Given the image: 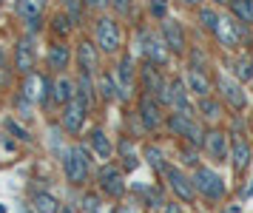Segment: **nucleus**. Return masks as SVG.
<instances>
[{
    "instance_id": "nucleus-1",
    "label": "nucleus",
    "mask_w": 253,
    "mask_h": 213,
    "mask_svg": "<svg viewBox=\"0 0 253 213\" xmlns=\"http://www.w3.org/2000/svg\"><path fill=\"white\" fill-rule=\"evenodd\" d=\"M91 151L83 145V142H77V145H71L63 151V170H66V179L71 182V185H85L88 182V173H91Z\"/></svg>"
},
{
    "instance_id": "nucleus-2",
    "label": "nucleus",
    "mask_w": 253,
    "mask_h": 213,
    "mask_svg": "<svg viewBox=\"0 0 253 213\" xmlns=\"http://www.w3.org/2000/svg\"><path fill=\"white\" fill-rule=\"evenodd\" d=\"M165 128H168L171 136H179L182 142H191V145H196V148H202L205 134H208L196 117H188V114H179V111H173V114L165 117Z\"/></svg>"
},
{
    "instance_id": "nucleus-3",
    "label": "nucleus",
    "mask_w": 253,
    "mask_h": 213,
    "mask_svg": "<svg viewBox=\"0 0 253 213\" xmlns=\"http://www.w3.org/2000/svg\"><path fill=\"white\" fill-rule=\"evenodd\" d=\"M94 43L100 48V54H120L123 51V43H126L120 20L108 17V14L100 17V20L94 23Z\"/></svg>"
},
{
    "instance_id": "nucleus-4",
    "label": "nucleus",
    "mask_w": 253,
    "mask_h": 213,
    "mask_svg": "<svg viewBox=\"0 0 253 213\" xmlns=\"http://www.w3.org/2000/svg\"><path fill=\"white\" fill-rule=\"evenodd\" d=\"M191 179H194L196 196H202V199L222 202V199L228 196V185H225V179H222V176H219L213 168H208V165H199V168H194Z\"/></svg>"
},
{
    "instance_id": "nucleus-5",
    "label": "nucleus",
    "mask_w": 253,
    "mask_h": 213,
    "mask_svg": "<svg viewBox=\"0 0 253 213\" xmlns=\"http://www.w3.org/2000/svg\"><path fill=\"white\" fill-rule=\"evenodd\" d=\"M165 185H168V191L179 199V202H194L196 199V188H194V179L188 176L182 170V165H168L165 168Z\"/></svg>"
},
{
    "instance_id": "nucleus-6",
    "label": "nucleus",
    "mask_w": 253,
    "mask_h": 213,
    "mask_svg": "<svg viewBox=\"0 0 253 213\" xmlns=\"http://www.w3.org/2000/svg\"><path fill=\"white\" fill-rule=\"evenodd\" d=\"M216 91H219V97H222V102H225L228 108H233L236 114L248 108V91H245V85H242L236 77L222 74V77L216 80Z\"/></svg>"
},
{
    "instance_id": "nucleus-7",
    "label": "nucleus",
    "mask_w": 253,
    "mask_h": 213,
    "mask_svg": "<svg viewBox=\"0 0 253 213\" xmlns=\"http://www.w3.org/2000/svg\"><path fill=\"white\" fill-rule=\"evenodd\" d=\"M85 117H88V105L74 97L71 102H66V105L60 108V128H63L66 134L77 136V134H83V128H85Z\"/></svg>"
},
{
    "instance_id": "nucleus-8",
    "label": "nucleus",
    "mask_w": 253,
    "mask_h": 213,
    "mask_svg": "<svg viewBox=\"0 0 253 213\" xmlns=\"http://www.w3.org/2000/svg\"><path fill=\"white\" fill-rule=\"evenodd\" d=\"M245 32H248V26L239 23L233 14H230V17L228 14H219V23H216V29H213V37L219 40L222 48H236V45L242 43Z\"/></svg>"
},
{
    "instance_id": "nucleus-9",
    "label": "nucleus",
    "mask_w": 253,
    "mask_h": 213,
    "mask_svg": "<svg viewBox=\"0 0 253 213\" xmlns=\"http://www.w3.org/2000/svg\"><path fill=\"white\" fill-rule=\"evenodd\" d=\"M20 97L29 102H40V105H46V100L51 97V80L46 74H40V71H32V74H26L23 85H20Z\"/></svg>"
},
{
    "instance_id": "nucleus-10",
    "label": "nucleus",
    "mask_w": 253,
    "mask_h": 213,
    "mask_svg": "<svg viewBox=\"0 0 253 213\" xmlns=\"http://www.w3.org/2000/svg\"><path fill=\"white\" fill-rule=\"evenodd\" d=\"M162 108H165V105H162L157 97H151V94H142V97H139V114L137 117H139V123H142V128H145L148 134H154L157 128L165 125V114H162Z\"/></svg>"
},
{
    "instance_id": "nucleus-11",
    "label": "nucleus",
    "mask_w": 253,
    "mask_h": 213,
    "mask_svg": "<svg viewBox=\"0 0 253 213\" xmlns=\"http://www.w3.org/2000/svg\"><path fill=\"white\" fill-rule=\"evenodd\" d=\"M97 185H100V191L108 196V199H123V193H126V179H123V168H117L111 162H105L100 173H97Z\"/></svg>"
},
{
    "instance_id": "nucleus-12",
    "label": "nucleus",
    "mask_w": 253,
    "mask_h": 213,
    "mask_svg": "<svg viewBox=\"0 0 253 213\" xmlns=\"http://www.w3.org/2000/svg\"><path fill=\"white\" fill-rule=\"evenodd\" d=\"M202 148H205V154L213 162H228L230 159V136L222 131V128H211L205 134V142H202Z\"/></svg>"
},
{
    "instance_id": "nucleus-13",
    "label": "nucleus",
    "mask_w": 253,
    "mask_h": 213,
    "mask_svg": "<svg viewBox=\"0 0 253 213\" xmlns=\"http://www.w3.org/2000/svg\"><path fill=\"white\" fill-rule=\"evenodd\" d=\"M114 77H117V85H120V94H123V102L131 100L134 94V80H137V71H134V54H123L120 63L114 68Z\"/></svg>"
},
{
    "instance_id": "nucleus-14",
    "label": "nucleus",
    "mask_w": 253,
    "mask_h": 213,
    "mask_svg": "<svg viewBox=\"0 0 253 213\" xmlns=\"http://www.w3.org/2000/svg\"><path fill=\"white\" fill-rule=\"evenodd\" d=\"M251 162H253V151H251V142L245 139V134H239V131L230 134V165H233V170L242 176Z\"/></svg>"
},
{
    "instance_id": "nucleus-15",
    "label": "nucleus",
    "mask_w": 253,
    "mask_h": 213,
    "mask_svg": "<svg viewBox=\"0 0 253 213\" xmlns=\"http://www.w3.org/2000/svg\"><path fill=\"white\" fill-rule=\"evenodd\" d=\"M46 3L48 0H17V14L20 20L26 23V32L29 34H37L40 29V20H43V11H46Z\"/></svg>"
},
{
    "instance_id": "nucleus-16",
    "label": "nucleus",
    "mask_w": 253,
    "mask_h": 213,
    "mask_svg": "<svg viewBox=\"0 0 253 213\" xmlns=\"http://www.w3.org/2000/svg\"><path fill=\"white\" fill-rule=\"evenodd\" d=\"M74 60H77L80 74H97L100 71V48H97V43L94 40H80L77 51H74Z\"/></svg>"
},
{
    "instance_id": "nucleus-17",
    "label": "nucleus",
    "mask_w": 253,
    "mask_h": 213,
    "mask_svg": "<svg viewBox=\"0 0 253 213\" xmlns=\"http://www.w3.org/2000/svg\"><path fill=\"white\" fill-rule=\"evenodd\" d=\"M160 34H162V40H165V45L171 48V54H185V51H188V43H185L182 26L173 20V17H165V20H160Z\"/></svg>"
},
{
    "instance_id": "nucleus-18",
    "label": "nucleus",
    "mask_w": 253,
    "mask_h": 213,
    "mask_svg": "<svg viewBox=\"0 0 253 213\" xmlns=\"http://www.w3.org/2000/svg\"><path fill=\"white\" fill-rule=\"evenodd\" d=\"M162 88H165V80H162L160 74V66H154V63H142V68H139V91L142 94H151V97H157L160 100Z\"/></svg>"
},
{
    "instance_id": "nucleus-19",
    "label": "nucleus",
    "mask_w": 253,
    "mask_h": 213,
    "mask_svg": "<svg viewBox=\"0 0 253 213\" xmlns=\"http://www.w3.org/2000/svg\"><path fill=\"white\" fill-rule=\"evenodd\" d=\"M185 85H188V91L194 94V97H211V91H213V83H211V77L205 74V68H191L188 66V71H185Z\"/></svg>"
},
{
    "instance_id": "nucleus-20",
    "label": "nucleus",
    "mask_w": 253,
    "mask_h": 213,
    "mask_svg": "<svg viewBox=\"0 0 253 213\" xmlns=\"http://www.w3.org/2000/svg\"><path fill=\"white\" fill-rule=\"evenodd\" d=\"M77 97V85H74V80L66 77V74H54V80H51V102L54 105H66V102H71Z\"/></svg>"
},
{
    "instance_id": "nucleus-21",
    "label": "nucleus",
    "mask_w": 253,
    "mask_h": 213,
    "mask_svg": "<svg viewBox=\"0 0 253 213\" xmlns=\"http://www.w3.org/2000/svg\"><path fill=\"white\" fill-rule=\"evenodd\" d=\"M35 66H37V51L32 40H17V45H14V68L20 74H32Z\"/></svg>"
},
{
    "instance_id": "nucleus-22",
    "label": "nucleus",
    "mask_w": 253,
    "mask_h": 213,
    "mask_svg": "<svg viewBox=\"0 0 253 213\" xmlns=\"http://www.w3.org/2000/svg\"><path fill=\"white\" fill-rule=\"evenodd\" d=\"M46 63H48V71H51V74H66V68H69V63H71V48L66 43H54L48 48Z\"/></svg>"
},
{
    "instance_id": "nucleus-23",
    "label": "nucleus",
    "mask_w": 253,
    "mask_h": 213,
    "mask_svg": "<svg viewBox=\"0 0 253 213\" xmlns=\"http://www.w3.org/2000/svg\"><path fill=\"white\" fill-rule=\"evenodd\" d=\"M88 151L100 159H111V154H114L111 136L105 134L103 128H91V131H88Z\"/></svg>"
},
{
    "instance_id": "nucleus-24",
    "label": "nucleus",
    "mask_w": 253,
    "mask_h": 213,
    "mask_svg": "<svg viewBox=\"0 0 253 213\" xmlns=\"http://www.w3.org/2000/svg\"><path fill=\"white\" fill-rule=\"evenodd\" d=\"M228 71H230V77H236L245 85V83H251L253 80V54H239V57H233L228 63Z\"/></svg>"
},
{
    "instance_id": "nucleus-25",
    "label": "nucleus",
    "mask_w": 253,
    "mask_h": 213,
    "mask_svg": "<svg viewBox=\"0 0 253 213\" xmlns=\"http://www.w3.org/2000/svg\"><path fill=\"white\" fill-rule=\"evenodd\" d=\"M94 83H97V94H100L105 102H114V100L123 102V94H120V85H117L114 74H108V71H105V74H100Z\"/></svg>"
},
{
    "instance_id": "nucleus-26",
    "label": "nucleus",
    "mask_w": 253,
    "mask_h": 213,
    "mask_svg": "<svg viewBox=\"0 0 253 213\" xmlns=\"http://www.w3.org/2000/svg\"><path fill=\"white\" fill-rule=\"evenodd\" d=\"M74 85H77V100H83L88 108H91L94 97H97V83L91 80V74H77Z\"/></svg>"
},
{
    "instance_id": "nucleus-27",
    "label": "nucleus",
    "mask_w": 253,
    "mask_h": 213,
    "mask_svg": "<svg viewBox=\"0 0 253 213\" xmlns=\"http://www.w3.org/2000/svg\"><path fill=\"white\" fill-rule=\"evenodd\" d=\"M228 9H230V14H233L239 23L253 26V0H230Z\"/></svg>"
},
{
    "instance_id": "nucleus-28",
    "label": "nucleus",
    "mask_w": 253,
    "mask_h": 213,
    "mask_svg": "<svg viewBox=\"0 0 253 213\" xmlns=\"http://www.w3.org/2000/svg\"><path fill=\"white\" fill-rule=\"evenodd\" d=\"M196 114H202V120H208V123H216L222 117V102L213 100V97H202L196 105Z\"/></svg>"
},
{
    "instance_id": "nucleus-29",
    "label": "nucleus",
    "mask_w": 253,
    "mask_h": 213,
    "mask_svg": "<svg viewBox=\"0 0 253 213\" xmlns=\"http://www.w3.org/2000/svg\"><path fill=\"white\" fill-rule=\"evenodd\" d=\"M142 157L148 159V165L157 173H165V168H168V162H165V154H162V148H157V145H145L142 148Z\"/></svg>"
},
{
    "instance_id": "nucleus-30",
    "label": "nucleus",
    "mask_w": 253,
    "mask_h": 213,
    "mask_svg": "<svg viewBox=\"0 0 253 213\" xmlns=\"http://www.w3.org/2000/svg\"><path fill=\"white\" fill-rule=\"evenodd\" d=\"M120 159H123V170H131L139 165V157H137V151L131 148V139L128 136L120 139Z\"/></svg>"
},
{
    "instance_id": "nucleus-31",
    "label": "nucleus",
    "mask_w": 253,
    "mask_h": 213,
    "mask_svg": "<svg viewBox=\"0 0 253 213\" xmlns=\"http://www.w3.org/2000/svg\"><path fill=\"white\" fill-rule=\"evenodd\" d=\"M37 213H60V205L57 199L51 196V193H35V199H32Z\"/></svg>"
},
{
    "instance_id": "nucleus-32",
    "label": "nucleus",
    "mask_w": 253,
    "mask_h": 213,
    "mask_svg": "<svg viewBox=\"0 0 253 213\" xmlns=\"http://www.w3.org/2000/svg\"><path fill=\"white\" fill-rule=\"evenodd\" d=\"M196 20H199V26H202L205 32L213 34V29H216V23H219V11L211 9V6H202V9L196 11Z\"/></svg>"
},
{
    "instance_id": "nucleus-33",
    "label": "nucleus",
    "mask_w": 253,
    "mask_h": 213,
    "mask_svg": "<svg viewBox=\"0 0 253 213\" xmlns=\"http://www.w3.org/2000/svg\"><path fill=\"white\" fill-rule=\"evenodd\" d=\"M179 151H182V165H188V168H199V154H196V145H191V142H182L179 145Z\"/></svg>"
},
{
    "instance_id": "nucleus-34",
    "label": "nucleus",
    "mask_w": 253,
    "mask_h": 213,
    "mask_svg": "<svg viewBox=\"0 0 253 213\" xmlns=\"http://www.w3.org/2000/svg\"><path fill=\"white\" fill-rule=\"evenodd\" d=\"M60 3H63V9H66V14H69L71 20L77 23L83 17V9H85V3H83V0H60Z\"/></svg>"
},
{
    "instance_id": "nucleus-35",
    "label": "nucleus",
    "mask_w": 253,
    "mask_h": 213,
    "mask_svg": "<svg viewBox=\"0 0 253 213\" xmlns=\"http://www.w3.org/2000/svg\"><path fill=\"white\" fill-rule=\"evenodd\" d=\"M111 9L120 14V17H134V11H137V6H134V0H111Z\"/></svg>"
},
{
    "instance_id": "nucleus-36",
    "label": "nucleus",
    "mask_w": 253,
    "mask_h": 213,
    "mask_svg": "<svg viewBox=\"0 0 253 213\" xmlns=\"http://www.w3.org/2000/svg\"><path fill=\"white\" fill-rule=\"evenodd\" d=\"M51 23H54V26H51V32L57 34V37H66V34L71 32V17H69V14H57Z\"/></svg>"
},
{
    "instance_id": "nucleus-37",
    "label": "nucleus",
    "mask_w": 253,
    "mask_h": 213,
    "mask_svg": "<svg viewBox=\"0 0 253 213\" xmlns=\"http://www.w3.org/2000/svg\"><path fill=\"white\" fill-rule=\"evenodd\" d=\"M148 9L157 20H165L168 17V0H148Z\"/></svg>"
},
{
    "instance_id": "nucleus-38",
    "label": "nucleus",
    "mask_w": 253,
    "mask_h": 213,
    "mask_svg": "<svg viewBox=\"0 0 253 213\" xmlns=\"http://www.w3.org/2000/svg\"><path fill=\"white\" fill-rule=\"evenodd\" d=\"M142 193H145V199H148V208H162V193L160 188H142Z\"/></svg>"
},
{
    "instance_id": "nucleus-39",
    "label": "nucleus",
    "mask_w": 253,
    "mask_h": 213,
    "mask_svg": "<svg viewBox=\"0 0 253 213\" xmlns=\"http://www.w3.org/2000/svg\"><path fill=\"white\" fill-rule=\"evenodd\" d=\"M6 128H9V131H12L17 139H23V142H29V139H32V136H29V131H26V128H20L14 120H9V123H6Z\"/></svg>"
},
{
    "instance_id": "nucleus-40",
    "label": "nucleus",
    "mask_w": 253,
    "mask_h": 213,
    "mask_svg": "<svg viewBox=\"0 0 253 213\" xmlns=\"http://www.w3.org/2000/svg\"><path fill=\"white\" fill-rule=\"evenodd\" d=\"M85 3V9H91V11H103L111 6V0H83Z\"/></svg>"
},
{
    "instance_id": "nucleus-41",
    "label": "nucleus",
    "mask_w": 253,
    "mask_h": 213,
    "mask_svg": "<svg viewBox=\"0 0 253 213\" xmlns=\"http://www.w3.org/2000/svg\"><path fill=\"white\" fill-rule=\"evenodd\" d=\"M162 213H185V211H182V205H179V199H173V202L162 205Z\"/></svg>"
},
{
    "instance_id": "nucleus-42",
    "label": "nucleus",
    "mask_w": 253,
    "mask_h": 213,
    "mask_svg": "<svg viewBox=\"0 0 253 213\" xmlns=\"http://www.w3.org/2000/svg\"><path fill=\"white\" fill-rule=\"evenodd\" d=\"M83 208L88 213H97V199H94V196H85V199H83Z\"/></svg>"
},
{
    "instance_id": "nucleus-43",
    "label": "nucleus",
    "mask_w": 253,
    "mask_h": 213,
    "mask_svg": "<svg viewBox=\"0 0 253 213\" xmlns=\"http://www.w3.org/2000/svg\"><path fill=\"white\" fill-rule=\"evenodd\" d=\"M222 213H245L239 208V205H225V208H222Z\"/></svg>"
},
{
    "instance_id": "nucleus-44",
    "label": "nucleus",
    "mask_w": 253,
    "mask_h": 213,
    "mask_svg": "<svg viewBox=\"0 0 253 213\" xmlns=\"http://www.w3.org/2000/svg\"><path fill=\"white\" fill-rule=\"evenodd\" d=\"M242 196H245V199H251V196H253V182H251V188H245V191H242Z\"/></svg>"
},
{
    "instance_id": "nucleus-45",
    "label": "nucleus",
    "mask_w": 253,
    "mask_h": 213,
    "mask_svg": "<svg viewBox=\"0 0 253 213\" xmlns=\"http://www.w3.org/2000/svg\"><path fill=\"white\" fill-rule=\"evenodd\" d=\"M0 68H6V51L0 48Z\"/></svg>"
},
{
    "instance_id": "nucleus-46",
    "label": "nucleus",
    "mask_w": 253,
    "mask_h": 213,
    "mask_svg": "<svg viewBox=\"0 0 253 213\" xmlns=\"http://www.w3.org/2000/svg\"><path fill=\"white\" fill-rule=\"evenodd\" d=\"M182 3H188V6H202V0H182Z\"/></svg>"
},
{
    "instance_id": "nucleus-47",
    "label": "nucleus",
    "mask_w": 253,
    "mask_h": 213,
    "mask_svg": "<svg viewBox=\"0 0 253 213\" xmlns=\"http://www.w3.org/2000/svg\"><path fill=\"white\" fill-rule=\"evenodd\" d=\"M6 83V68H0V85Z\"/></svg>"
},
{
    "instance_id": "nucleus-48",
    "label": "nucleus",
    "mask_w": 253,
    "mask_h": 213,
    "mask_svg": "<svg viewBox=\"0 0 253 213\" xmlns=\"http://www.w3.org/2000/svg\"><path fill=\"white\" fill-rule=\"evenodd\" d=\"M213 3H216V6H228L230 0H213Z\"/></svg>"
},
{
    "instance_id": "nucleus-49",
    "label": "nucleus",
    "mask_w": 253,
    "mask_h": 213,
    "mask_svg": "<svg viewBox=\"0 0 253 213\" xmlns=\"http://www.w3.org/2000/svg\"><path fill=\"white\" fill-rule=\"evenodd\" d=\"M0 213H6V208H3V205H0Z\"/></svg>"
},
{
    "instance_id": "nucleus-50",
    "label": "nucleus",
    "mask_w": 253,
    "mask_h": 213,
    "mask_svg": "<svg viewBox=\"0 0 253 213\" xmlns=\"http://www.w3.org/2000/svg\"><path fill=\"white\" fill-rule=\"evenodd\" d=\"M60 213H71V211H69V208H66V211H60Z\"/></svg>"
}]
</instances>
